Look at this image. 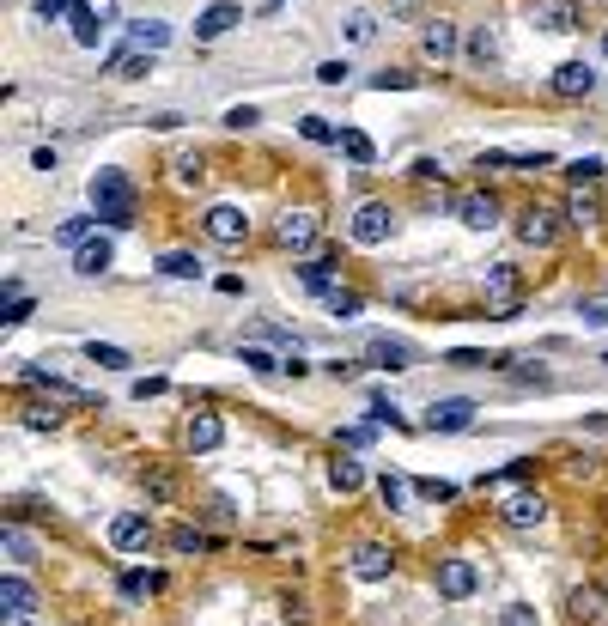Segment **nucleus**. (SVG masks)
<instances>
[{
    "mask_svg": "<svg viewBox=\"0 0 608 626\" xmlns=\"http://www.w3.org/2000/svg\"><path fill=\"white\" fill-rule=\"evenodd\" d=\"M134 183H128V171H92V213L104 219V225H116V231H128L134 225Z\"/></svg>",
    "mask_w": 608,
    "mask_h": 626,
    "instance_id": "obj_1",
    "label": "nucleus"
},
{
    "mask_svg": "<svg viewBox=\"0 0 608 626\" xmlns=\"http://www.w3.org/2000/svg\"><path fill=\"white\" fill-rule=\"evenodd\" d=\"M487 310H493L499 323H511L517 310H523V274L511 262H493L487 268Z\"/></svg>",
    "mask_w": 608,
    "mask_h": 626,
    "instance_id": "obj_2",
    "label": "nucleus"
},
{
    "mask_svg": "<svg viewBox=\"0 0 608 626\" xmlns=\"http://www.w3.org/2000/svg\"><path fill=\"white\" fill-rule=\"evenodd\" d=\"M347 231H353V244L377 250V244H390V238H396V213H390L384 201H365V207L353 213V225H347Z\"/></svg>",
    "mask_w": 608,
    "mask_h": 626,
    "instance_id": "obj_3",
    "label": "nucleus"
},
{
    "mask_svg": "<svg viewBox=\"0 0 608 626\" xmlns=\"http://www.w3.org/2000/svg\"><path fill=\"white\" fill-rule=\"evenodd\" d=\"M201 225H207V238H213V244H225V250H238V244L250 238L244 207H225V201H219V207H207V219H201Z\"/></svg>",
    "mask_w": 608,
    "mask_h": 626,
    "instance_id": "obj_4",
    "label": "nucleus"
},
{
    "mask_svg": "<svg viewBox=\"0 0 608 626\" xmlns=\"http://www.w3.org/2000/svg\"><path fill=\"white\" fill-rule=\"evenodd\" d=\"M347 572H353L359 584H384V578L396 572V554H390V547H377V541H365V547H353Z\"/></svg>",
    "mask_w": 608,
    "mask_h": 626,
    "instance_id": "obj_5",
    "label": "nucleus"
},
{
    "mask_svg": "<svg viewBox=\"0 0 608 626\" xmlns=\"http://www.w3.org/2000/svg\"><path fill=\"white\" fill-rule=\"evenodd\" d=\"M499 517H505V529H542L548 523V499L542 493H511L499 505Z\"/></svg>",
    "mask_w": 608,
    "mask_h": 626,
    "instance_id": "obj_6",
    "label": "nucleus"
},
{
    "mask_svg": "<svg viewBox=\"0 0 608 626\" xmlns=\"http://www.w3.org/2000/svg\"><path fill=\"white\" fill-rule=\"evenodd\" d=\"M274 244L280 250H311L317 244V213H280L274 219Z\"/></svg>",
    "mask_w": 608,
    "mask_h": 626,
    "instance_id": "obj_7",
    "label": "nucleus"
},
{
    "mask_svg": "<svg viewBox=\"0 0 608 626\" xmlns=\"http://www.w3.org/2000/svg\"><path fill=\"white\" fill-rule=\"evenodd\" d=\"M426 426H432V432H469V426H475V402L444 396V402H432V408H426Z\"/></svg>",
    "mask_w": 608,
    "mask_h": 626,
    "instance_id": "obj_8",
    "label": "nucleus"
},
{
    "mask_svg": "<svg viewBox=\"0 0 608 626\" xmlns=\"http://www.w3.org/2000/svg\"><path fill=\"white\" fill-rule=\"evenodd\" d=\"M456 219H463L469 231H493L499 225V201L487 189H469V195H456Z\"/></svg>",
    "mask_w": 608,
    "mask_h": 626,
    "instance_id": "obj_9",
    "label": "nucleus"
},
{
    "mask_svg": "<svg viewBox=\"0 0 608 626\" xmlns=\"http://www.w3.org/2000/svg\"><path fill=\"white\" fill-rule=\"evenodd\" d=\"M146 541H152V523H146V511H122V517L110 523V547H116V554H140Z\"/></svg>",
    "mask_w": 608,
    "mask_h": 626,
    "instance_id": "obj_10",
    "label": "nucleus"
},
{
    "mask_svg": "<svg viewBox=\"0 0 608 626\" xmlns=\"http://www.w3.org/2000/svg\"><path fill=\"white\" fill-rule=\"evenodd\" d=\"M517 238H523L529 250H548V244L560 238V219H554L548 207H523V219H517Z\"/></svg>",
    "mask_w": 608,
    "mask_h": 626,
    "instance_id": "obj_11",
    "label": "nucleus"
},
{
    "mask_svg": "<svg viewBox=\"0 0 608 626\" xmlns=\"http://www.w3.org/2000/svg\"><path fill=\"white\" fill-rule=\"evenodd\" d=\"M475 584H481V572L469 560H438V596L463 602V596H475Z\"/></svg>",
    "mask_w": 608,
    "mask_h": 626,
    "instance_id": "obj_12",
    "label": "nucleus"
},
{
    "mask_svg": "<svg viewBox=\"0 0 608 626\" xmlns=\"http://www.w3.org/2000/svg\"><path fill=\"white\" fill-rule=\"evenodd\" d=\"M232 25H244V7H238V0H213V7L195 19V37H201V43H213V37H225Z\"/></svg>",
    "mask_w": 608,
    "mask_h": 626,
    "instance_id": "obj_13",
    "label": "nucleus"
},
{
    "mask_svg": "<svg viewBox=\"0 0 608 626\" xmlns=\"http://www.w3.org/2000/svg\"><path fill=\"white\" fill-rule=\"evenodd\" d=\"M110 262H116V244L110 238H86L80 250H73V274H86V280L110 274Z\"/></svg>",
    "mask_w": 608,
    "mask_h": 626,
    "instance_id": "obj_14",
    "label": "nucleus"
},
{
    "mask_svg": "<svg viewBox=\"0 0 608 626\" xmlns=\"http://www.w3.org/2000/svg\"><path fill=\"white\" fill-rule=\"evenodd\" d=\"M554 92H560V98H590V92H596V67H590V61L554 67Z\"/></svg>",
    "mask_w": 608,
    "mask_h": 626,
    "instance_id": "obj_15",
    "label": "nucleus"
},
{
    "mask_svg": "<svg viewBox=\"0 0 608 626\" xmlns=\"http://www.w3.org/2000/svg\"><path fill=\"white\" fill-rule=\"evenodd\" d=\"M365 359H371L377 371H408L414 347H408V341H390V335H377V341H365Z\"/></svg>",
    "mask_w": 608,
    "mask_h": 626,
    "instance_id": "obj_16",
    "label": "nucleus"
},
{
    "mask_svg": "<svg viewBox=\"0 0 608 626\" xmlns=\"http://www.w3.org/2000/svg\"><path fill=\"white\" fill-rule=\"evenodd\" d=\"M219 438H225V420L219 414H189V426H183V444L201 456V450H219Z\"/></svg>",
    "mask_w": 608,
    "mask_h": 626,
    "instance_id": "obj_17",
    "label": "nucleus"
},
{
    "mask_svg": "<svg viewBox=\"0 0 608 626\" xmlns=\"http://www.w3.org/2000/svg\"><path fill=\"white\" fill-rule=\"evenodd\" d=\"M578 0H536V25L542 31H578Z\"/></svg>",
    "mask_w": 608,
    "mask_h": 626,
    "instance_id": "obj_18",
    "label": "nucleus"
},
{
    "mask_svg": "<svg viewBox=\"0 0 608 626\" xmlns=\"http://www.w3.org/2000/svg\"><path fill=\"white\" fill-rule=\"evenodd\" d=\"M104 25H110V19H104L98 7H73V13H67V31H73V43H80V49H98Z\"/></svg>",
    "mask_w": 608,
    "mask_h": 626,
    "instance_id": "obj_19",
    "label": "nucleus"
},
{
    "mask_svg": "<svg viewBox=\"0 0 608 626\" xmlns=\"http://www.w3.org/2000/svg\"><path fill=\"white\" fill-rule=\"evenodd\" d=\"M0 602H7V614H13V620H31V608H37V590H31L19 572H7V578H0Z\"/></svg>",
    "mask_w": 608,
    "mask_h": 626,
    "instance_id": "obj_20",
    "label": "nucleus"
},
{
    "mask_svg": "<svg viewBox=\"0 0 608 626\" xmlns=\"http://www.w3.org/2000/svg\"><path fill=\"white\" fill-rule=\"evenodd\" d=\"M165 43H171V25H165V19H140V25H128V49L159 55Z\"/></svg>",
    "mask_w": 608,
    "mask_h": 626,
    "instance_id": "obj_21",
    "label": "nucleus"
},
{
    "mask_svg": "<svg viewBox=\"0 0 608 626\" xmlns=\"http://www.w3.org/2000/svg\"><path fill=\"white\" fill-rule=\"evenodd\" d=\"M329 487H335V493H359V487H365V462H359V456H335V462H329Z\"/></svg>",
    "mask_w": 608,
    "mask_h": 626,
    "instance_id": "obj_22",
    "label": "nucleus"
},
{
    "mask_svg": "<svg viewBox=\"0 0 608 626\" xmlns=\"http://www.w3.org/2000/svg\"><path fill=\"white\" fill-rule=\"evenodd\" d=\"M0 541H7V560H13V566H31V560H37V541H31L19 523H7V529H0Z\"/></svg>",
    "mask_w": 608,
    "mask_h": 626,
    "instance_id": "obj_23",
    "label": "nucleus"
},
{
    "mask_svg": "<svg viewBox=\"0 0 608 626\" xmlns=\"http://www.w3.org/2000/svg\"><path fill=\"white\" fill-rule=\"evenodd\" d=\"M420 49H426V55H438V61H444V55H456V25H444V19H438V25H426V31H420Z\"/></svg>",
    "mask_w": 608,
    "mask_h": 626,
    "instance_id": "obj_24",
    "label": "nucleus"
},
{
    "mask_svg": "<svg viewBox=\"0 0 608 626\" xmlns=\"http://www.w3.org/2000/svg\"><path fill=\"white\" fill-rule=\"evenodd\" d=\"M298 280L311 286V292H329V286H335V256H311V262L298 268Z\"/></svg>",
    "mask_w": 608,
    "mask_h": 626,
    "instance_id": "obj_25",
    "label": "nucleus"
},
{
    "mask_svg": "<svg viewBox=\"0 0 608 626\" xmlns=\"http://www.w3.org/2000/svg\"><path fill=\"white\" fill-rule=\"evenodd\" d=\"M159 274H171V280H201V256L171 250V256H159Z\"/></svg>",
    "mask_w": 608,
    "mask_h": 626,
    "instance_id": "obj_26",
    "label": "nucleus"
},
{
    "mask_svg": "<svg viewBox=\"0 0 608 626\" xmlns=\"http://www.w3.org/2000/svg\"><path fill=\"white\" fill-rule=\"evenodd\" d=\"M92 219H98V213H73V219H61V225H55V238H61V244H73V250H80V244L92 238Z\"/></svg>",
    "mask_w": 608,
    "mask_h": 626,
    "instance_id": "obj_27",
    "label": "nucleus"
},
{
    "mask_svg": "<svg viewBox=\"0 0 608 626\" xmlns=\"http://www.w3.org/2000/svg\"><path fill=\"white\" fill-rule=\"evenodd\" d=\"M298 134H304V140H317V146H341V128H335L329 116H304Z\"/></svg>",
    "mask_w": 608,
    "mask_h": 626,
    "instance_id": "obj_28",
    "label": "nucleus"
},
{
    "mask_svg": "<svg viewBox=\"0 0 608 626\" xmlns=\"http://www.w3.org/2000/svg\"><path fill=\"white\" fill-rule=\"evenodd\" d=\"M86 359H92V365H104V371H128V365H134V359H128L122 347H110V341H92V347H86Z\"/></svg>",
    "mask_w": 608,
    "mask_h": 626,
    "instance_id": "obj_29",
    "label": "nucleus"
},
{
    "mask_svg": "<svg viewBox=\"0 0 608 626\" xmlns=\"http://www.w3.org/2000/svg\"><path fill=\"white\" fill-rule=\"evenodd\" d=\"M566 614L572 620H596L602 614V596L596 590H566Z\"/></svg>",
    "mask_w": 608,
    "mask_h": 626,
    "instance_id": "obj_30",
    "label": "nucleus"
},
{
    "mask_svg": "<svg viewBox=\"0 0 608 626\" xmlns=\"http://www.w3.org/2000/svg\"><path fill=\"white\" fill-rule=\"evenodd\" d=\"M341 152H347L353 165H371V159H377V146H371V140H365L359 128H341Z\"/></svg>",
    "mask_w": 608,
    "mask_h": 626,
    "instance_id": "obj_31",
    "label": "nucleus"
},
{
    "mask_svg": "<svg viewBox=\"0 0 608 626\" xmlns=\"http://www.w3.org/2000/svg\"><path fill=\"white\" fill-rule=\"evenodd\" d=\"M323 304H329V317H341V323H347V317H359V304H365V298H359V292L329 286V292H323Z\"/></svg>",
    "mask_w": 608,
    "mask_h": 626,
    "instance_id": "obj_32",
    "label": "nucleus"
},
{
    "mask_svg": "<svg viewBox=\"0 0 608 626\" xmlns=\"http://www.w3.org/2000/svg\"><path fill=\"white\" fill-rule=\"evenodd\" d=\"M201 177H207L201 152H183V159H177V183H183V189H201Z\"/></svg>",
    "mask_w": 608,
    "mask_h": 626,
    "instance_id": "obj_33",
    "label": "nucleus"
},
{
    "mask_svg": "<svg viewBox=\"0 0 608 626\" xmlns=\"http://www.w3.org/2000/svg\"><path fill=\"white\" fill-rule=\"evenodd\" d=\"M377 493H384V505H390V511H402V505H408V493H414V487H408V481H402V475H384V481H377Z\"/></svg>",
    "mask_w": 608,
    "mask_h": 626,
    "instance_id": "obj_34",
    "label": "nucleus"
},
{
    "mask_svg": "<svg viewBox=\"0 0 608 626\" xmlns=\"http://www.w3.org/2000/svg\"><path fill=\"white\" fill-rule=\"evenodd\" d=\"M244 365H250L256 377H274V371H286V359H274V353H262V347H244Z\"/></svg>",
    "mask_w": 608,
    "mask_h": 626,
    "instance_id": "obj_35",
    "label": "nucleus"
},
{
    "mask_svg": "<svg viewBox=\"0 0 608 626\" xmlns=\"http://www.w3.org/2000/svg\"><path fill=\"white\" fill-rule=\"evenodd\" d=\"M377 37V19L371 13H347V43H371Z\"/></svg>",
    "mask_w": 608,
    "mask_h": 626,
    "instance_id": "obj_36",
    "label": "nucleus"
},
{
    "mask_svg": "<svg viewBox=\"0 0 608 626\" xmlns=\"http://www.w3.org/2000/svg\"><path fill=\"white\" fill-rule=\"evenodd\" d=\"M602 171H608V165H602V159H572V171H566V177H572V183H578V189H590V183H596V177H602Z\"/></svg>",
    "mask_w": 608,
    "mask_h": 626,
    "instance_id": "obj_37",
    "label": "nucleus"
},
{
    "mask_svg": "<svg viewBox=\"0 0 608 626\" xmlns=\"http://www.w3.org/2000/svg\"><path fill=\"white\" fill-rule=\"evenodd\" d=\"M256 122H262V110H256V104H232V110H225V128H238V134H244V128H256Z\"/></svg>",
    "mask_w": 608,
    "mask_h": 626,
    "instance_id": "obj_38",
    "label": "nucleus"
},
{
    "mask_svg": "<svg viewBox=\"0 0 608 626\" xmlns=\"http://www.w3.org/2000/svg\"><path fill=\"white\" fill-rule=\"evenodd\" d=\"M371 426H402V408H396L390 396H377V402H371Z\"/></svg>",
    "mask_w": 608,
    "mask_h": 626,
    "instance_id": "obj_39",
    "label": "nucleus"
},
{
    "mask_svg": "<svg viewBox=\"0 0 608 626\" xmlns=\"http://www.w3.org/2000/svg\"><path fill=\"white\" fill-rule=\"evenodd\" d=\"M371 86H377V92H408L414 73H396V67H390V73H371Z\"/></svg>",
    "mask_w": 608,
    "mask_h": 626,
    "instance_id": "obj_40",
    "label": "nucleus"
},
{
    "mask_svg": "<svg viewBox=\"0 0 608 626\" xmlns=\"http://www.w3.org/2000/svg\"><path fill=\"white\" fill-rule=\"evenodd\" d=\"M171 547H177V554H201V547H207V535H201V529H189V523H183V529H177V535H171Z\"/></svg>",
    "mask_w": 608,
    "mask_h": 626,
    "instance_id": "obj_41",
    "label": "nucleus"
},
{
    "mask_svg": "<svg viewBox=\"0 0 608 626\" xmlns=\"http://www.w3.org/2000/svg\"><path fill=\"white\" fill-rule=\"evenodd\" d=\"M517 481H523V462H511V468H505V475H487L481 487H487V493H511Z\"/></svg>",
    "mask_w": 608,
    "mask_h": 626,
    "instance_id": "obj_42",
    "label": "nucleus"
},
{
    "mask_svg": "<svg viewBox=\"0 0 608 626\" xmlns=\"http://www.w3.org/2000/svg\"><path fill=\"white\" fill-rule=\"evenodd\" d=\"M159 584H165L159 572H128V578H122V590H128V596H146V590H159Z\"/></svg>",
    "mask_w": 608,
    "mask_h": 626,
    "instance_id": "obj_43",
    "label": "nucleus"
},
{
    "mask_svg": "<svg viewBox=\"0 0 608 626\" xmlns=\"http://www.w3.org/2000/svg\"><path fill=\"white\" fill-rule=\"evenodd\" d=\"M499 626H542V620H536V608H529V602H511V608L499 614Z\"/></svg>",
    "mask_w": 608,
    "mask_h": 626,
    "instance_id": "obj_44",
    "label": "nucleus"
},
{
    "mask_svg": "<svg viewBox=\"0 0 608 626\" xmlns=\"http://www.w3.org/2000/svg\"><path fill=\"white\" fill-rule=\"evenodd\" d=\"M566 219H572V225H590V219H596V201H590V195H572V201H566Z\"/></svg>",
    "mask_w": 608,
    "mask_h": 626,
    "instance_id": "obj_45",
    "label": "nucleus"
},
{
    "mask_svg": "<svg viewBox=\"0 0 608 626\" xmlns=\"http://www.w3.org/2000/svg\"><path fill=\"white\" fill-rule=\"evenodd\" d=\"M25 426H31V432H55L61 414H55V408H25Z\"/></svg>",
    "mask_w": 608,
    "mask_h": 626,
    "instance_id": "obj_46",
    "label": "nucleus"
},
{
    "mask_svg": "<svg viewBox=\"0 0 608 626\" xmlns=\"http://www.w3.org/2000/svg\"><path fill=\"white\" fill-rule=\"evenodd\" d=\"M414 493H420V499H432V505H450V499H456V487H450V481H420Z\"/></svg>",
    "mask_w": 608,
    "mask_h": 626,
    "instance_id": "obj_47",
    "label": "nucleus"
},
{
    "mask_svg": "<svg viewBox=\"0 0 608 626\" xmlns=\"http://www.w3.org/2000/svg\"><path fill=\"white\" fill-rule=\"evenodd\" d=\"M371 438H377V426H371V420H365V426H347V432H341V444H347V450H365Z\"/></svg>",
    "mask_w": 608,
    "mask_h": 626,
    "instance_id": "obj_48",
    "label": "nucleus"
},
{
    "mask_svg": "<svg viewBox=\"0 0 608 626\" xmlns=\"http://www.w3.org/2000/svg\"><path fill=\"white\" fill-rule=\"evenodd\" d=\"M31 7H37V19H61V13L80 7V0H31Z\"/></svg>",
    "mask_w": 608,
    "mask_h": 626,
    "instance_id": "obj_49",
    "label": "nucleus"
},
{
    "mask_svg": "<svg viewBox=\"0 0 608 626\" xmlns=\"http://www.w3.org/2000/svg\"><path fill=\"white\" fill-rule=\"evenodd\" d=\"M469 55H475V61H493V55H499V37H493V31H481V37L469 43Z\"/></svg>",
    "mask_w": 608,
    "mask_h": 626,
    "instance_id": "obj_50",
    "label": "nucleus"
},
{
    "mask_svg": "<svg viewBox=\"0 0 608 626\" xmlns=\"http://www.w3.org/2000/svg\"><path fill=\"white\" fill-rule=\"evenodd\" d=\"M347 73H353L347 61H323V67H317V80H323V86H341V80H347Z\"/></svg>",
    "mask_w": 608,
    "mask_h": 626,
    "instance_id": "obj_51",
    "label": "nucleus"
},
{
    "mask_svg": "<svg viewBox=\"0 0 608 626\" xmlns=\"http://www.w3.org/2000/svg\"><path fill=\"white\" fill-rule=\"evenodd\" d=\"M134 396H140V402H146V396H165V377H140V383H134Z\"/></svg>",
    "mask_w": 608,
    "mask_h": 626,
    "instance_id": "obj_52",
    "label": "nucleus"
},
{
    "mask_svg": "<svg viewBox=\"0 0 608 626\" xmlns=\"http://www.w3.org/2000/svg\"><path fill=\"white\" fill-rule=\"evenodd\" d=\"M578 317H584V323H596V329H602V323H608V304H578Z\"/></svg>",
    "mask_w": 608,
    "mask_h": 626,
    "instance_id": "obj_53",
    "label": "nucleus"
},
{
    "mask_svg": "<svg viewBox=\"0 0 608 626\" xmlns=\"http://www.w3.org/2000/svg\"><path fill=\"white\" fill-rule=\"evenodd\" d=\"M450 365H463V371H469V365H499V359H487V353H450Z\"/></svg>",
    "mask_w": 608,
    "mask_h": 626,
    "instance_id": "obj_54",
    "label": "nucleus"
},
{
    "mask_svg": "<svg viewBox=\"0 0 608 626\" xmlns=\"http://www.w3.org/2000/svg\"><path fill=\"white\" fill-rule=\"evenodd\" d=\"M602 55H608V31H602Z\"/></svg>",
    "mask_w": 608,
    "mask_h": 626,
    "instance_id": "obj_55",
    "label": "nucleus"
},
{
    "mask_svg": "<svg viewBox=\"0 0 608 626\" xmlns=\"http://www.w3.org/2000/svg\"><path fill=\"white\" fill-rule=\"evenodd\" d=\"M396 7H414V0H396Z\"/></svg>",
    "mask_w": 608,
    "mask_h": 626,
    "instance_id": "obj_56",
    "label": "nucleus"
}]
</instances>
